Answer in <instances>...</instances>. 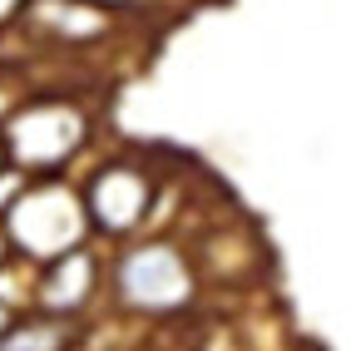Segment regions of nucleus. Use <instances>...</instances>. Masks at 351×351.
<instances>
[{
  "instance_id": "nucleus-1",
  "label": "nucleus",
  "mask_w": 351,
  "mask_h": 351,
  "mask_svg": "<svg viewBox=\"0 0 351 351\" xmlns=\"http://www.w3.org/2000/svg\"><path fill=\"white\" fill-rule=\"evenodd\" d=\"M95 198H99V218L109 228H124L138 208H144V183L124 169H109L99 183H95Z\"/></svg>"
},
{
  "instance_id": "nucleus-2",
  "label": "nucleus",
  "mask_w": 351,
  "mask_h": 351,
  "mask_svg": "<svg viewBox=\"0 0 351 351\" xmlns=\"http://www.w3.org/2000/svg\"><path fill=\"white\" fill-rule=\"evenodd\" d=\"M0 158H5V149H0Z\"/></svg>"
}]
</instances>
